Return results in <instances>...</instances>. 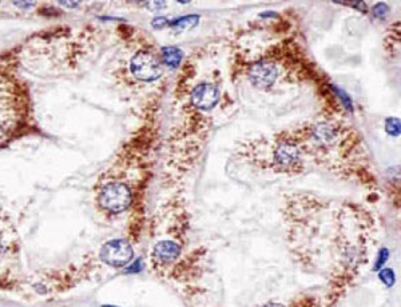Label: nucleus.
Masks as SVG:
<instances>
[{"mask_svg":"<svg viewBox=\"0 0 401 307\" xmlns=\"http://www.w3.org/2000/svg\"><path fill=\"white\" fill-rule=\"evenodd\" d=\"M98 202L100 207L110 213H122L131 205V191L124 183L112 182L100 190Z\"/></svg>","mask_w":401,"mask_h":307,"instance_id":"nucleus-1","label":"nucleus"},{"mask_svg":"<svg viewBox=\"0 0 401 307\" xmlns=\"http://www.w3.org/2000/svg\"><path fill=\"white\" fill-rule=\"evenodd\" d=\"M130 68L132 75L144 82H152L156 80L162 75L160 60L156 55L148 51H140L136 52L130 61Z\"/></svg>","mask_w":401,"mask_h":307,"instance_id":"nucleus-2","label":"nucleus"},{"mask_svg":"<svg viewBox=\"0 0 401 307\" xmlns=\"http://www.w3.org/2000/svg\"><path fill=\"white\" fill-rule=\"evenodd\" d=\"M134 255L132 247L124 239H112L100 249V259L108 266L122 267L130 262Z\"/></svg>","mask_w":401,"mask_h":307,"instance_id":"nucleus-3","label":"nucleus"},{"mask_svg":"<svg viewBox=\"0 0 401 307\" xmlns=\"http://www.w3.org/2000/svg\"><path fill=\"white\" fill-rule=\"evenodd\" d=\"M278 78V68L270 60H260L249 68V79L258 88H269Z\"/></svg>","mask_w":401,"mask_h":307,"instance_id":"nucleus-4","label":"nucleus"},{"mask_svg":"<svg viewBox=\"0 0 401 307\" xmlns=\"http://www.w3.org/2000/svg\"><path fill=\"white\" fill-rule=\"evenodd\" d=\"M220 100V91L212 83H200L192 91V106L198 110H210Z\"/></svg>","mask_w":401,"mask_h":307,"instance_id":"nucleus-5","label":"nucleus"},{"mask_svg":"<svg viewBox=\"0 0 401 307\" xmlns=\"http://www.w3.org/2000/svg\"><path fill=\"white\" fill-rule=\"evenodd\" d=\"M273 158H274V163L281 167H293L298 163L300 148L294 143L282 142L274 150Z\"/></svg>","mask_w":401,"mask_h":307,"instance_id":"nucleus-6","label":"nucleus"},{"mask_svg":"<svg viewBox=\"0 0 401 307\" xmlns=\"http://www.w3.org/2000/svg\"><path fill=\"white\" fill-rule=\"evenodd\" d=\"M152 255L156 262L172 263L180 255V246L174 241L158 242L154 247Z\"/></svg>","mask_w":401,"mask_h":307,"instance_id":"nucleus-7","label":"nucleus"},{"mask_svg":"<svg viewBox=\"0 0 401 307\" xmlns=\"http://www.w3.org/2000/svg\"><path fill=\"white\" fill-rule=\"evenodd\" d=\"M313 138L320 144H333L338 138L337 130L330 124H318L313 128Z\"/></svg>","mask_w":401,"mask_h":307,"instance_id":"nucleus-8","label":"nucleus"},{"mask_svg":"<svg viewBox=\"0 0 401 307\" xmlns=\"http://www.w3.org/2000/svg\"><path fill=\"white\" fill-rule=\"evenodd\" d=\"M184 52L178 47H164L162 48V59L164 63L168 67H178L182 61Z\"/></svg>","mask_w":401,"mask_h":307,"instance_id":"nucleus-9","label":"nucleus"},{"mask_svg":"<svg viewBox=\"0 0 401 307\" xmlns=\"http://www.w3.org/2000/svg\"><path fill=\"white\" fill-rule=\"evenodd\" d=\"M198 20H200L198 15H188V16L180 17V19L172 21V27L176 32H184V31H188V29L192 28L194 25H196Z\"/></svg>","mask_w":401,"mask_h":307,"instance_id":"nucleus-10","label":"nucleus"},{"mask_svg":"<svg viewBox=\"0 0 401 307\" xmlns=\"http://www.w3.org/2000/svg\"><path fill=\"white\" fill-rule=\"evenodd\" d=\"M378 278L381 279V282L384 283L385 286L388 287H392L394 285V281H396L392 269H382L380 271V274H378Z\"/></svg>","mask_w":401,"mask_h":307,"instance_id":"nucleus-11","label":"nucleus"},{"mask_svg":"<svg viewBox=\"0 0 401 307\" xmlns=\"http://www.w3.org/2000/svg\"><path fill=\"white\" fill-rule=\"evenodd\" d=\"M385 128H386V132L390 134V135L396 136L400 134V120L397 118H389L386 119L385 122Z\"/></svg>","mask_w":401,"mask_h":307,"instance_id":"nucleus-12","label":"nucleus"},{"mask_svg":"<svg viewBox=\"0 0 401 307\" xmlns=\"http://www.w3.org/2000/svg\"><path fill=\"white\" fill-rule=\"evenodd\" d=\"M388 257H389L388 249H381V250L378 251V254H377V261H376V263H374L373 270H376V271L380 270L381 267L385 265V262H386Z\"/></svg>","mask_w":401,"mask_h":307,"instance_id":"nucleus-13","label":"nucleus"},{"mask_svg":"<svg viewBox=\"0 0 401 307\" xmlns=\"http://www.w3.org/2000/svg\"><path fill=\"white\" fill-rule=\"evenodd\" d=\"M373 13H374V16L382 19V17L386 16V13H388V5L384 4V3H378V4L374 5Z\"/></svg>","mask_w":401,"mask_h":307,"instance_id":"nucleus-14","label":"nucleus"},{"mask_svg":"<svg viewBox=\"0 0 401 307\" xmlns=\"http://www.w3.org/2000/svg\"><path fill=\"white\" fill-rule=\"evenodd\" d=\"M168 25V19L164 16H160V17H156L154 20H152V27L156 29L160 28H164V27H166Z\"/></svg>","mask_w":401,"mask_h":307,"instance_id":"nucleus-15","label":"nucleus"},{"mask_svg":"<svg viewBox=\"0 0 401 307\" xmlns=\"http://www.w3.org/2000/svg\"><path fill=\"white\" fill-rule=\"evenodd\" d=\"M142 267H144V265H142V261L138 259V261H136V262L132 263L131 266L127 267L126 273H140V271L142 270Z\"/></svg>","mask_w":401,"mask_h":307,"instance_id":"nucleus-16","label":"nucleus"},{"mask_svg":"<svg viewBox=\"0 0 401 307\" xmlns=\"http://www.w3.org/2000/svg\"><path fill=\"white\" fill-rule=\"evenodd\" d=\"M34 3L32 1H27V3H24V1H15V5H18V7H22V8H27V7H31Z\"/></svg>","mask_w":401,"mask_h":307,"instance_id":"nucleus-17","label":"nucleus"},{"mask_svg":"<svg viewBox=\"0 0 401 307\" xmlns=\"http://www.w3.org/2000/svg\"><path fill=\"white\" fill-rule=\"evenodd\" d=\"M148 8H162L164 7V3H148Z\"/></svg>","mask_w":401,"mask_h":307,"instance_id":"nucleus-18","label":"nucleus"},{"mask_svg":"<svg viewBox=\"0 0 401 307\" xmlns=\"http://www.w3.org/2000/svg\"><path fill=\"white\" fill-rule=\"evenodd\" d=\"M262 307H285L284 306V305H281V303H266L265 306H262Z\"/></svg>","mask_w":401,"mask_h":307,"instance_id":"nucleus-19","label":"nucleus"},{"mask_svg":"<svg viewBox=\"0 0 401 307\" xmlns=\"http://www.w3.org/2000/svg\"><path fill=\"white\" fill-rule=\"evenodd\" d=\"M60 4L66 5V7H76L78 3H70V1H60Z\"/></svg>","mask_w":401,"mask_h":307,"instance_id":"nucleus-20","label":"nucleus"},{"mask_svg":"<svg viewBox=\"0 0 401 307\" xmlns=\"http://www.w3.org/2000/svg\"><path fill=\"white\" fill-rule=\"evenodd\" d=\"M102 307H115V306H106V305H104V306H102Z\"/></svg>","mask_w":401,"mask_h":307,"instance_id":"nucleus-21","label":"nucleus"}]
</instances>
